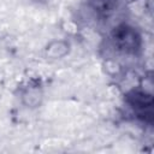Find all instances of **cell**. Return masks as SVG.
Returning a JSON list of instances; mask_svg holds the SVG:
<instances>
[{
	"label": "cell",
	"mask_w": 154,
	"mask_h": 154,
	"mask_svg": "<svg viewBox=\"0 0 154 154\" xmlns=\"http://www.w3.org/2000/svg\"><path fill=\"white\" fill-rule=\"evenodd\" d=\"M111 42L113 47L126 55H136L142 49V35L131 24L120 23L111 31Z\"/></svg>",
	"instance_id": "cell-1"
},
{
	"label": "cell",
	"mask_w": 154,
	"mask_h": 154,
	"mask_svg": "<svg viewBox=\"0 0 154 154\" xmlns=\"http://www.w3.org/2000/svg\"><path fill=\"white\" fill-rule=\"evenodd\" d=\"M126 102L129 103V106L132 108L134 113H136V116L143 120H148V118L152 119V114H153V103H154V99H153V94L152 93H147L144 90H142L141 88L131 90L128 95H126Z\"/></svg>",
	"instance_id": "cell-2"
},
{
	"label": "cell",
	"mask_w": 154,
	"mask_h": 154,
	"mask_svg": "<svg viewBox=\"0 0 154 154\" xmlns=\"http://www.w3.org/2000/svg\"><path fill=\"white\" fill-rule=\"evenodd\" d=\"M45 93L40 84L29 83L19 90V101L28 109H37L42 106Z\"/></svg>",
	"instance_id": "cell-3"
},
{
	"label": "cell",
	"mask_w": 154,
	"mask_h": 154,
	"mask_svg": "<svg viewBox=\"0 0 154 154\" xmlns=\"http://www.w3.org/2000/svg\"><path fill=\"white\" fill-rule=\"evenodd\" d=\"M89 8L97 16H108L117 7L118 0H87Z\"/></svg>",
	"instance_id": "cell-5"
},
{
	"label": "cell",
	"mask_w": 154,
	"mask_h": 154,
	"mask_svg": "<svg viewBox=\"0 0 154 154\" xmlns=\"http://www.w3.org/2000/svg\"><path fill=\"white\" fill-rule=\"evenodd\" d=\"M71 52V42L66 38H54L51 40L43 47V55L51 61L61 60L67 57Z\"/></svg>",
	"instance_id": "cell-4"
}]
</instances>
